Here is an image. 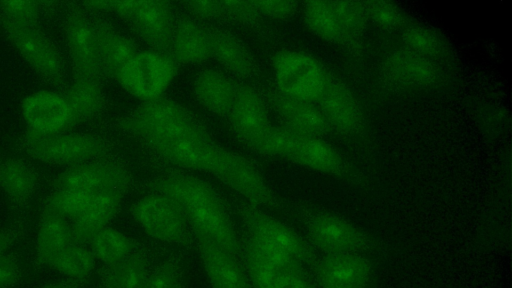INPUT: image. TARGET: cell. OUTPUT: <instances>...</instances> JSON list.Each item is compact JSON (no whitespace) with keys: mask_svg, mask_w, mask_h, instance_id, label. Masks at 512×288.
Returning a JSON list of instances; mask_svg holds the SVG:
<instances>
[{"mask_svg":"<svg viewBox=\"0 0 512 288\" xmlns=\"http://www.w3.org/2000/svg\"><path fill=\"white\" fill-rule=\"evenodd\" d=\"M383 72L393 83L405 86H428L439 76L438 67L430 58L406 47L386 56Z\"/></svg>","mask_w":512,"mask_h":288,"instance_id":"cell-23","label":"cell"},{"mask_svg":"<svg viewBox=\"0 0 512 288\" xmlns=\"http://www.w3.org/2000/svg\"><path fill=\"white\" fill-rule=\"evenodd\" d=\"M96 260L102 265L125 259L142 246L135 238L106 226L97 232L87 243Z\"/></svg>","mask_w":512,"mask_h":288,"instance_id":"cell-31","label":"cell"},{"mask_svg":"<svg viewBox=\"0 0 512 288\" xmlns=\"http://www.w3.org/2000/svg\"><path fill=\"white\" fill-rule=\"evenodd\" d=\"M317 107L330 126L345 135H357L365 126L362 107L341 79L328 72Z\"/></svg>","mask_w":512,"mask_h":288,"instance_id":"cell-16","label":"cell"},{"mask_svg":"<svg viewBox=\"0 0 512 288\" xmlns=\"http://www.w3.org/2000/svg\"><path fill=\"white\" fill-rule=\"evenodd\" d=\"M176 72L177 64L167 53L139 50L122 68L116 81L132 96L149 101L163 96Z\"/></svg>","mask_w":512,"mask_h":288,"instance_id":"cell-10","label":"cell"},{"mask_svg":"<svg viewBox=\"0 0 512 288\" xmlns=\"http://www.w3.org/2000/svg\"><path fill=\"white\" fill-rule=\"evenodd\" d=\"M96 259L86 244L71 243L49 264L64 278L89 281L95 270Z\"/></svg>","mask_w":512,"mask_h":288,"instance_id":"cell-33","label":"cell"},{"mask_svg":"<svg viewBox=\"0 0 512 288\" xmlns=\"http://www.w3.org/2000/svg\"><path fill=\"white\" fill-rule=\"evenodd\" d=\"M189 15L202 19H222L224 17V8L222 1L213 0H188L178 3Z\"/></svg>","mask_w":512,"mask_h":288,"instance_id":"cell-43","label":"cell"},{"mask_svg":"<svg viewBox=\"0 0 512 288\" xmlns=\"http://www.w3.org/2000/svg\"><path fill=\"white\" fill-rule=\"evenodd\" d=\"M211 58L218 61L234 76L245 79L253 75L255 63L247 48L230 32L209 29Z\"/></svg>","mask_w":512,"mask_h":288,"instance_id":"cell-28","label":"cell"},{"mask_svg":"<svg viewBox=\"0 0 512 288\" xmlns=\"http://www.w3.org/2000/svg\"><path fill=\"white\" fill-rule=\"evenodd\" d=\"M267 99L282 126L294 132L321 138L331 129L313 102L289 97L275 88L268 92Z\"/></svg>","mask_w":512,"mask_h":288,"instance_id":"cell-20","label":"cell"},{"mask_svg":"<svg viewBox=\"0 0 512 288\" xmlns=\"http://www.w3.org/2000/svg\"><path fill=\"white\" fill-rule=\"evenodd\" d=\"M302 10L305 25L314 35L334 43L347 41V36L330 1H306L303 3Z\"/></svg>","mask_w":512,"mask_h":288,"instance_id":"cell-32","label":"cell"},{"mask_svg":"<svg viewBox=\"0 0 512 288\" xmlns=\"http://www.w3.org/2000/svg\"><path fill=\"white\" fill-rule=\"evenodd\" d=\"M182 260L171 254L152 266L140 288H183Z\"/></svg>","mask_w":512,"mask_h":288,"instance_id":"cell-35","label":"cell"},{"mask_svg":"<svg viewBox=\"0 0 512 288\" xmlns=\"http://www.w3.org/2000/svg\"><path fill=\"white\" fill-rule=\"evenodd\" d=\"M84 5L95 13L118 15L150 49L168 53L176 22L171 2L91 0L85 1Z\"/></svg>","mask_w":512,"mask_h":288,"instance_id":"cell-5","label":"cell"},{"mask_svg":"<svg viewBox=\"0 0 512 288\" xmlns=\"http://www.w3.org/2000/svg\"><path fill=\"white\" fill-rule=\"evenodd\" d=\"M0 26L23 59L49 85H65V62L57 46L35 23L20 22L0 13Z\"/></svg>","mask_w":512,"mask_h":288,"instance_id":"cell-8","label":"cell"},{"mask_svg":"<svg viewBox=\"0 0 512 288\" xmlns=\"http://www.w3.org/2000/svg\"><path fill=\"white\" fill-rule=\"evenodd\" d=\"M145 188L176 202L194 236L212 241L242 261V239L235 229L229 206L212 185L193 175L170 171L147 181Z\"/></svg>","mask_w":512,"mask_h":288,"instance_id":"cell-2","label":"cell"},{"mask_svg":"<svg viewBox=\"0 0 512 288\" xmlns=\"http://www.w3.org/2000/svg\"><path fill=\"white\" fill-rule=\"evenodd\" d=\"M143 144L171 165L213 175L255 206L281 208L259 169L244 156L217 144L212 137Z\"/></svg>","mask_w":512,"mask_h":288,"instance_id":"cell-1","label":"cell"},{"mask_svg":"<svg viewBox=\"0 0 512 288\" xmlns=\"http://www.w3.org/2000/svg\"><path fill=\"white\" fill-rule=\"evenodd\" d=\"M254 7L261 17L272 19H288L294 16L298 9L299 3L296 1H252Z\"/></svg>","mask_w":512,"mask_h":288,"instance_id":"cell-40","label":"cell"},{"mask_svg":"<svg viewBox=\"0 0 512 288\" xmlns=\"http://www.w3.org/2000/svg\"><path fill=\"white\" fill-rule=\"evenodd\" d=\"M130 214L151 238L179 247H195V237L187 218L171 198L150 192L130 206Z\"/></svg>","mask_w":512,"mask_h":288,"instance_id":"cell-7","label":"cell"},{"mask_svg":"<svg viewBox=\"0 0 512 288\" xmlns=\"http://www.w3.org/2000/svg\"><path fill=\"white\" fill-rule=\"evenodd\" d=\"M402 38L407 49L428 58L442 49L439 35L427 27L410 26L403 32Z\"/></svg>","mask_w":512,"mask_h":288,"instance_id":"cell-37","label":"cell"},{"mask_svg":"<svg viewBox=\"0 0 512 288\" xmlns=\"http://www.w3.org/2000/svg\"><path fill=\"white\" fill-rule=\"evenodd\" d=\"M127 193L119 190L96 193L87 208L70 221L73 243L87 245L97 232L108 226L119 212Z\"/></svg>","mask_w":512,"mask_h":288,"instance_id":"cell-22","label":"cell"},{"mask_svg":"<svg viewBox=\"0 0 512 288\" xmlns=\"http://www.w3.org/2000/svg\"><path fill=\"white\" fill-rule=\"evenodd\" d=\"M37 175L25 161L10 158L0 162V188L14 207L23 208L37 189Z\"/></svg>","mask_w":512,"mask_h":288,"instance_id":"cell-29","label":"cell"},{"mask_svg":"<svg viewBox=\"0 0 512 288\" xmlns=\"http://www.w3.org/2000/svg\"><path fill=\"white\" fill-rule=\"evenodd\" d=\"M21 146L34 159L68 167L104 158L111 150L107 140L88 133L42 135L27 132L21 140Z\"/></svg>","mask_w":512,"mask_h":288,"instance_id":"cell-6","label":"cell"},{"mask_svg":"<svg viewBox=\"0 0 512 288\" xmlns=\"http://www.w3.org/2000/svg\"><path fill=\"white\" fill-rule=\"evenodd\" d=\"M23 277V267L17 254L8 252L0 257V288H12Z\"/></svg>","mask_w":512,"mask_h":288,"instance_id":"cell-42","label":"cell"},{"mask_svg":"<svg viewBox=\"0 0 512 288\" xmlns=\"http://www.w3.org/2000/svg\"><path fill=\"white\" fill-rule=\"evenodd\" d=\"M75 123L94 119L105 105L101 80L75 79L63 93Z\"/></svg>","mask_w":512,"mask_h":288,"instance_id":"cell-30","label":"cell"},{"mask_svg":"<svg viewBox=\"0 0 512 288\" xmlns=\"http://www.w3.org/2000/svg\"><path fill=\"white\" fill-rule=\"evenodd\" d=\"M270 288H318L306 269L288 271L281 275Z\"/></svg>","mask_w":512,"mask_h":288,"instance_id":"cell-44","label":"cell"},{"mask_svg":"<svg viewBox=\"0 0 512 288\" xmlns=\"http://www.w3.org/2000/svg\"><path fill=\"white\" fill-rule=\"evenodd\" d=\"M132 183V175L124 165L104 157L68 167L51 185L54 189L98 193L128 192Z\"/></svg>","mask_w":512,"mask_h":288,"instance_id":"cell-13","label":"cell"},{"mask_svg":"<svg viewBox=\"0 0 512 288\" xmlns=\"http://www.w3.org/2000/svg\"><path fill=\"white\" fill-rule=\"evenodd\" d=\"M258 154L276 156L312 170L342 175L345 163L339 153L319 137L294 132L284 126H273L250 148Z\"/></svg>","mask_w":512,"mask_h":288,"instance_id":"cell-4","label":"cell"},{"mask_svg":"<svg viewBox=\"0 0 512 288\" xmlns=\"http://www.w3.org/2000/svg\"><path fill=\"white\" fill-rule=\"evenodd\" d=\"M21 109L28 132L34 134H57L74 124L64 95L57 92H34L23 100Z\"/></svg>","mask_w":512,"mask_h":288,"instance_id":"cell-18","label":"cell"},{"mask_svg":"<svg viewBox=\"0 0 512 288\" xmlns=\"http://www.w3.org/2000/svg\"><path fill=\"white\" fill-rule=\"evenodd\" d=\"M194 237L211 288H252L240 259L204 237Z\"/></svg>","mask_w":512,"mask_h":288,"instance_id":"cell-19","label":"cell"},{"mask_svg":"<svg viewBox=\"0 0 512 288\" xmlns=\"http://www.w3.org/2000/svg\"><path fill=\"white\" fill-rule=\"evenodd\" d=\"M224 17L242 24H252L262 17L257 12L252 1H222Z\"/></svg>","mask_w":512,"mask_h":288,"instance_id":"cell-41","label":"cell"},{"mask_svg":"<svg viewBox=\"0 0 512 288\" xmlns=\"http://www.w3.org/2000/svg\"><path fill=\"white\" fill-rule=\"evenodd\" d=\"M90 14L97 33L103 76L116 80L122 68L139 51L138 46L98 13Z\"/></svg>","mask_w":512,"mask_h":288,"instance_id":"cell-24","label":"cell"},{"mask_svg":"<svg viewBox=\"0 0 512 288\" xmlns=\"http://www.w3.org/2000/svg\"><path fill=\"white\" fill-rule=\"evenodd\" d=\"M87 282L88 281L86 280L63 277L61 279L42 284L36 288H82Z\"/></svg>","mask_w":512,"mask_h":288,"instance_id":"cell-46","label":"cell"},{"mask_svg":"<svg viewBox=\"0 0 512 288\" xmlns=\"http://www.w3.org/2000/svg\"><path fill=\"white\" fill-rule=\"evenodd\" d=\"M275 89L296 99L316 102L328 71L314 56L295 50H282L272 59Z\"/></svg>","mask_w":512,"mask_h":288,"instance_id":"cell-9","label":"cell"},{"mask_svg":"<svg viewBox=\"0 0 512 288\" xmlns=\"http://www.w3.org/2000/svg\"><path fill=\"white\" fill-rule=\"evenodd\" d=\"M167 54L177 65H192L208 60L211 58L209 29L187 14L176 16Z\"/></svg>","mask_w":512,"mask_h":288,"instance_id":"cell-21","label":"cell"},{"mask_svg":"<svg viewBox=\"0 0 512 288\" xmlns=\"http://www.w3.org/2000/svg\"><path fill=\"white\" fill-rule=\"evenodd\" d=\"M64 30L75 79L101 80L99 44L91 14L72 8L65 18Z\"/></svg>","mask_w":512,"mask_h":288,"instance_id":"cell-14","label":"cell"},{"mask_svg":"<svg viewBox=\"0 0 512 288\" xmlns=\"http://www.w3.org/2000/svg\"><path fill=\"white\" fill-rule=\"evenodd\" d=\"M95 194L75 190L54 189L45 199L42 209L61 215L71 221L87 208Z\"/></svg>","mask_w":512,"mask_h":288,"instance_id":"cell-34","label":"cell"},{"mask_svg":"<svg viewBox=\"0 0 512 288\" xmlns=\"http://www.w3.org/2000/svg\"><path fill=\"white\" fill-rule=\"evenodd\" d=\"M153 252L141 246L130 256L98 271V288H140L153 266Z\"/></svg>","mask_w":512,"mask_h":288,"instance_id":"cell-26","label":"cell"},{"mask_svg":"<svg viewBox=\"0 0 512 288\" xmlns=\"http://www.w3.org/2000/svg\"><path fill=\"white\" fill-rule=\"evenodd\" d=\"M234 135L251 148L270 127L264 96L251 85L239 84L226 117Z\"/></svg>","mask_w":512,"mask_h":288,"instance_id":"cell-17","label":"cell"},{"mask_svg":"<svg viewBox=\"0 0 512 288\" xmlns=\"http://www.w3.org/2000/svg\"><path fill=\"white\" fill-rule=\"evenodd\" d=\"M116 126L142 143L212 137L204 123L191 110L164 96L144 101L119 119Z\"/></svg>","mask_w":512,"mask_h":288,"instance_id":"cell-3","label":"cell"},{"mask_svg":"<svg viewBox=\"0 0 512 288\" xmlns=\"http://www.w3.org/2000/svg\"><path fill=\"white\" fill-rule=\"evenodd\" d=\"M309 268L318 288H367L373 272L362 253L323 254Z\"/></svg>","mask_w":512,"mask_h":288,"instance_id":"cell-15","label":"cell"},{"mask_svg":"<svg viewBox=\"0 0 512 288\" xmlns=\"http://www.w3.org/2000/svg\"><path fill=\"white\" fill-rule=\"evenodd\" d=\"M367 19H371L379 26L386 29H394L403 22L400 9L387 1H363L361 2Z\"/></svg>","mask_w":512,"mask_h":288,"instance_id":"cell-38","label":"cell"},{"mask_svg":"<svg viewBox=\"0 0 512 288\" xmlns=\"http://www.w3.org/2000/svg\"><path fill=\"white\" fill-rule=\"evenodd\" d=\"M237 210L249 236L287 252L305 266L310 267L317 259V251L308 240L288 224L247 201Z\"/></svg>","mask_w":512,"mask_h":288,"instance_id":"cell-11","label":"cell"},{"mask_svg":"<svg viewBox=\"0 0 512 288\" xmlns=\"http://www.w3.org/2000/svg\"><path fill=\"white\" fill-rule=\"evenodd\" d=\"M40 6L36 2L8 0L0 2V13L6 17L26 23H35L40 15Z\"/></svg>","mask_w":512,"mask_h":288,"instance_id":"cell-39","label":"cell"},{"mask_svg":"<svg viewBox=\"0 0 512 288\" xmlns=\"http://www.w3.org/2000/svg\"><path fill=\"white\" fill-rule=\"evenodd\" d=\"M340 24L347 36V41L356 40L366 24V14L361 2L330 1Z\"/></svg>","mask_w":512,"mask_h":288,"instance_id":"cell-36","label":"cell"},{"mask_svg":"<svg viewBox=\"0 0 512 288\" xmlns=\"http://www.w3.org/2000/svg\"><path fill=\"white\" fill-rule=\"evenodd\" d=\"M307 240L323 254L363 253L372 247L370 237L348 220L328 212L304 215Z\"/></svg>","mask_w":512,"mask_h":288,"instance_id":"cell-12","label":"cell"},{"mask_svg":"<svg viewBox=\"0 0 512 288\" xmlns=\"http://www.w3.org/2000/svg\"><path fill=\"white\" fill-rule=\"evenodd\" d=\"M24 232V223L21 221L0 229V257L10 252L11 248L22 238Z\"/></svg>","mask_w":512,"mask_h":288,"instance_id":"cell-45","label":"cell"},{"mask_svg":"<svg viewBox=\"0 0 512 288\" xmlns=\"http://www.w3.org/2000/svg\"><path fill=\"white\" fill-rule=\"evenodd\" d=\"M72 241L71 223L67 218L47 210L39 217L33 267H48L50 262Z\"/></svg>","mask_w":512,"mask_h":288,"instance_id":"cell-25","label":"cell"},{"mask_svg":"<svg viewBox=\"0 0 512 288\" xmlns=\"http://www.w3.org/2000/svg\"><path fill=\"white\" fill-rule=\"evenodd\" d=\"M238 83L229 75L215 70H202L194 80L198 102L211 113L226 118L234 102Z\"/></svg>","mask_w":512,"mask_h":288,"instance_id":"cell-27","label":"cell"}]
</instances>
